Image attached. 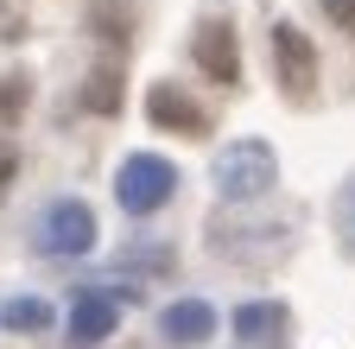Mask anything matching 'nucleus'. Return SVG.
Instances as JSON below:
<instances>
[{
  "label": "nucleus",
  "mask_w": 355,
  "mask_h": 349,
  "mask_svg": "<svg viewBox=\"0 0 355 349\" xmlns=\"http://www.w3.org/2000/svg\"><path fill=\"white\" fill-rule=\"evenodd\" d=\"M216 191L229 197V203H254V197H266L273 191V178H279V159H273V146L266 140H235V146H222L216 153Z\"/></svg>",
  "instance_id": "nucleus-1"
},
{
  "label": "nucleus",
  "mask_w": 355,
  "mask_h": 349,
  "mask_svg": "<svg viewBox=\"0 0 355 349\" xmlns=\"http://www.w3.org/2000/svg\"><path fill=\"white\" fill-rule=\"evenodd\" d=\"M171 191H178V165L159 159V153H133V159L121 165V178H114V197H121L127 216H153V210H165Z\"/></svg>",
  "instance_id": "nucleus-2"
},
{
  "label": "nucleus",
  "mask_w": 355,
  "mask_h": 349,
  "mask_svg": "<svg viewBox=\"0 0 355 349\" xmlns=\"http://www.w3.org/2000/svg\"><path fill=\"white\" fill-rule=\"evenodd\" d=\"M191 58H197V70H203L209 83H222V90H235V83H241V45H235L229 13H209V19L197 26Z\"/></svg>",
  "instance_id": "nucleus-3"
},
{
  "label": "nucleus",
  "mask_w": 355,
  "mask_h": 349,
  "mask_svg": "<svg viewBox=\"0 0 355 349\" xmlns=\"http://www.w3.org/2000/svg\"><path fill=\"white\" fill-rule=\"evenodd\" d=\"M38 248L44 254H89V248H96V210H89V203H51V210H44V223H38Z\"/></svg>",
  "instance_id": "nucleus-4"
},
{
  "label": "nucleus",
  "mask_w": 355,
  "mask_h": 349,
  "mask_svg": "<svg viewBox=\"0 0 355 349\" xmlns=\"http://www.w3.org/2000/svg\"><path fill=\"white\" fill-rule=\"evenodd\" d=\"M273 64H279L286 96H292V102H311V90H318V51H311V38H304L292 19L273 26Z\"/></svg>",
  "instance_id": "nucleus-5"
},
{
  "label": "nucleus",
  "mask_w": 355,
  "mask_h": 349,
  "mask_svg": "<svg viewBox=\"0 0 355 349\" xmlns=\"http://www.w3.org/2000/svg\"><path fill=\"white\" fill-rule=\"evenodd\" d=\"M146 114H153V127L184 134V140H203L209 134V108L191 90H178V83H153V90H146Z\"/></svg>",
  "instance_id": "nucleus-6"
},
{
  "label": "nucleus",
  "mask_w": 355,
  "mask_h": 349,
  "mask_svg": "<svg viewBox=\"0 0 355 349\" xmlns=\"http://www.w3.org/2000/svg\"><path fill=\"white\" fill-rule=\"evenodd\" d=\"M235 337L248 349H286L292 343V312H286L279 298H254V305L235 312Z\"/></svg>",
  "instance_id": "nucleus-7"
},
{
  "label": "nucleus",
  "mask_w": 355,
  "mask_h": 349,
  "mask_svg": "<svg viewBox=\"0 0 355 349\" xmlns=\"http://www.w3.org/2000/svg\"><path fill=\"white\" fill-rule=\"evenodd\" d=\"M159 330H165V343H203V337H216V305H203V298H178V305H165V318H159Z\"/></svg>",
  "instance_id": "nucleus-8"
},
{
  "label": "nucleus",
  "mask_w": 355,
  "mask_h": 349,
  "mask_svg": "<svg viewBox=\"0 0 355 349\" xmlns=\"http://www.w3.org/2000/svg\"><path fill=\"white\" fill-rule=\"evenodd\" d=\"M114 298L108 292H83L76 305H70V337L76 343H102V337H114Z\"/></svg>",
  "instance_id": "nucleus-9"
},
{
  "label": "nucleus",
  "mask_w": 355,
  "mask_h": 349,
  "mask_svg": "<svg viewBox=\"0 0 355 349\" xmlns=\"http://www.w3.org/2000/svg\"><path fill=\"white\" fill-rule=\"evenodd\" d=\"M83 108H89V114H121V70H114V64L89 70V83H83Z\"/></svg>",
  "instance_id": "nucleus-10"
},
{
  "label": "nucleus",
  "mask_w": 355,
  "mask_h": 349,
  "mask_svg": "<svg viewBox=\"0 0 355 349\" xmlns=\"http://www.w3.org/2000/svg\"><path fill=\"white\" fill-rule=\"evenodd\" d=\"M89 26H96V38H108V45H127V26H133V13L121 7V0H96Z\"/></svg>",
  "instance_id": "nucleus-11"
},
{
  "label": "nucleus",
  "mask_w": 355,
  "mask_h": 349,
  "mask_svg": "<svg viewBox=\"0 0 355 349\" xmlns=\"http://www.w3.org/2000/svg\"><path fill=\"white\" fill-rule=\"evenodd\" d=\"M51 324V305L44 298H13L7 305V330H44Z\"/></svg>",
  "instance_id": "nucleus-12"
},
{
  "label": "nucleus",
  "mask_w": 355,
  "mask_h": 349,
  "mask_svg": "<svg viewBox=\"0 0 355 349\" xmlns=\"http://www.w3.org/2000/svg\"><path fill=\"white\" fill-rule=\"evenodd\" d=\"M26 96H32V76H0V121H19Z\"/></svg>",
  "instance_id": "nucleus-13"
},
{
  "label": "nucleus",
  "mask_w": 355,
  "mask_h": 349,
  "mask_svg": "<svg viewBox=\"0 0 355 349\" xmlns=\"http://www.w3.org/2000/svg\"><path fill=\"white\" fill-rule=\"evenodd\" d=\"M336 235H343V248L355 254V178H349L343 197H336Z\"/></svg>",
  "instance_id": "nucleus-14"
},
{
  "label": "nucleus",
  "mask_w": 355,
  "mask_h": 349,
  "mask_svg": "<svg viewBox=\"0 0 355 349\" xmlns=\"http://www.w3.org/2000/svg\"><path fill=\"white\" fill-rule=\"evenodd\" d=\"M324 13H330L336 26H349V32H355V0H324Z\"/></svg>",
  "instance_id": "nucleus-15"
},
{
  "label": "nucleus",
  "mask_w": 355,
  "mask_h": 349,
  "mask_svg": "<svg viewBox=\"0 0 355 349\" xmlns=\"http://www.w3.org/2000/svg\"><path fill=\"white\" fill-rule=\"evenodd\" d=\"M13 171H19V153H13V140H0V185H13Z\"/></svg>",
  "instance_id": "nucleus-16"
}]
</instances>
